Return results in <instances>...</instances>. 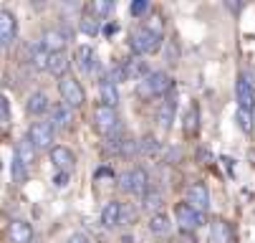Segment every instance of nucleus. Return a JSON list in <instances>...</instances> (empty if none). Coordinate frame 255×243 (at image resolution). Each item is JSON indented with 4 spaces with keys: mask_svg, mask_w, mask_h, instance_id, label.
Here are the masks:
<instances>
[{
    "mask_svg": "<svg viewBox=\"0 0 255 243\" xmlns=\"http://www.w3.org/2000/svg\"><path fill=\"white\" fill-rule=\"evenodd\" d=\"M162 43H164V36H159V33L149 30L147 25H141V28L131 30V36H129V46H131L134 56H141V58L157 53V51L162 48Z\"/></svg>",
    "mask_w": 255,
    "mask_h": 243,
    "instance_id": "1",
    "label": "nucleus"
},
{
    "mask_svg": "<svg viewBox=\"0 0 255 243\" xmlns=\"http://www.w3.org/2000/svg\"><path fill=\"white\" fill-rule=\"evenodd\" d=\"M172 86H174V81H172L169 74H164V71H152L147 79H141V81L136 84V94H139L144 101H149V99H159V96L169 94Z\"/></svg>",
    "mask_w": 255,
    "mask_h": 243,
    "instance_id": "2",
    "label": "nucleus"
},
{
    "mask_svg": "<svg viewBox=\"0 0 255 243\" xmlns=\"http://www.w3.org/2000/svg\"><path fill=\"white\" fill-rule=\"evenodd\" d=\"M119 188L124 193H131V195H147L149 193V172L144 167H134L129 172H124V175L119 178Z\"/></svg>",
    "mask_w": 255,
    "mask_h": 243,
    "instance_id": "3",
    "label": "nucleus"
},
{
    "mask_svg": "<svg viewBox=\"0 0 255 243\" xmlns=\"http://www.w3.org/2000/svg\"><path fill=\"white\" fill-rule=\"evenodd\" d=\"M58 91H61V99L68 109H79L84 107V101H86V94L81 89V84L76 79H71V76H63L58 81Z\"/></svg>",
    "mask_w": 255,
    "mask_h": 243,
    "instance_id": "4",
    "label": "nucleus"
},
{
    "mask_svg": "<svg viewBox=\"0 0 255 243\" xmlns=\"http://www.w3.org/2000/svg\"><path fill=\"white\" fill-rule=\"evenodd\" d=\"M174 218H177L179 228H182V231H187V233L197 231V228L205 223V213H200L197 208H192L190 203H177V208H174Z\"/></svg>",
    "mask_w": 255,
    "mask_h": 243,
    "instance_id": "5",
    "label": "nucleus"
},
{
    "mask_svg": "<svg viewBox=\"0 0 255 243\" xmlns=\"http://www.w3.org/2000/svg\"><path fill=\"white\" fill-rule=\"evenodd\" d=\"M28 140L35 150H53V124L51 122H33L28 129Z\"/></svg>",
    "mask_w": 255,
    "mask_h": 243,
    "instance_id": "6",
    "label": "nucleus"
},
{
    "mask_svg": "<svg viewBox=\"0 0 255 243\" xmlns=\"http://www.w3.org/2000/svg\"><path fill=\"white\" fill-rule=\"evenodd\" d=\"M94 122H96V129L104 134V137H112L119 132V114L117 109L112 107H104V104H99L96 112H94Z\"/></svg>",
    "mask_w": 255,
    "mask_h": 243,
    "instance_id": "7",
    "label": "nucleus"
},
{
    "mask_svg": "<svg viewBox=\"0 0 255 243\" xmlns=\"http://www.w3.org/2000/svg\"><path fill=\"white\" fill-rule=\"evenodd\" d=\"M18 36V20L10 10H0V46L10 48Z\"/></svg>",
    "mask_w": 255,
    "mask_h": 243,
    "instance_id": "8",
    "label": "nucleus"
},
{
    "mask_svg": "<svg viewBox=\"0 0 255 243\" xmlns=\"http://www.w3.org/2000/svg\"><path fill=\"white\" fill-rule=\"evenodd\" d=\"M66 41H71V30H68V28H63V25L43 30V38H41V43H43V46H46L51 53H56V51H63Z\"/></svg>",
    "mask_w": 255,
    "mask_h": 243,
    "instance_id": "9",
    "label": "nucleus"
},
{
    "mask_svg": "<svg viewBox=\"0 0 255 243\" xmlns=\"http://www.w3.org/2000/svg\"><path fill=\"white\" fill-rule=\"evenodd\" d=\"M187 203L192 208H197L200 213H207L210 211V190L205 183H192L187 188Z\"/></svg>",
    "mask_w": 255,
    "mask_h": 243,
    "instance_id": "10",
    "label": "nucleus"
},
{
    "mask_svg": "<svg viewBox=\"0 0 255 243\" xmlns=\"http://www.w3.org/2000/svg\"><path fill=\"white\" fill-rule=\"evenodd\" d=\"M104 150L112 152V155H131V152L139 150V145H134L131 140H127L122 132H117V134H112V137H106Z\"/></svg>",
    "mask_w": 255,
    "mask_h": 243,
    "instance_id": "11",
    "label": "nucleus"
},
{
    "mask_svg": "<svg viewBox=\"0 0 255 243\" xmlns=\"http://www.w3.org/2000/svg\"><path fill=\"white\" fill-rule=\"evenodd\" d=\"M235 96H238V107L253 109V104H255V89H253V84L248 81L245 74H240L238 81H235Z\"/></svg>",
    "mask_w": 255,
    "mask_h": 243,
    "instance_id": "12",
    "label": "nucleus"
},
{
    "mask_svg": "<svg viewBox=\"0 0 255 243\" xmlns=\"http://www.w3.org/2000/svg\"><path fill=\"white\" fill-rule=\"evenodd\" d=\"M122 221H124V205L117 203V200H109L101 208V223H104V228H117Z\"/></svg>",
    "mask_w": 255,
    "mask_h": 243,
    "instance_id": "13",
    "label": "nucleus"
},
{
    "mask_svg": "<svg viewBox=\"0 0 255 243\" xmlns=\"http://www.w3.org/2000/svg\"><path fill=\"white\" fill-rule=\"evenodd\" d=\"M122 66H124V71H127V79H131V81H141V79H147L152 71H147V61H144L141 56H129V58H124L122 61Z\"/></svg>",
    "mask_w": 255,
    "mask_h": 243,
    "instance_id": "14",
    "label": "nucleus"
},
{
    "mask_svg": "<svg viewBox=\"0 0 255 243\" xmlns=\"http://www.w3.org/2000/svg\"><path fill=\"white\" fill-rule=\"evenodd\" d=\"M74 61H76V68H79L81 74H91L94 68L99 66L96 53H94V48H91V46H79V48H76V53H74Z\"/></svg>",
    "mask_w": 255,
    "mask_h": 243,
    "instance_id": "15",
    "label": "nucleus"
},
{
    "mask_svg": "<svg viewBox=\"0 0 255 243\" xmlns=\"http://www.w3.org/2000/svg\"><path fill=\"white\" fill-rule=\"evenodd\" d=\"M10 243H30L33 241V226L28 221H13L8 228Z\"/></svg>",
    "mask_w": 255,
    "mask_h": 243,
    "instance_id": "16",
    "label": "nucleus"
},
{
    "mask_svg": "<svg viewBox=\"0 0 255 243\" xmlns=\"http://www.w3.org/2000/svg\"><path fill=\"white\" fill-rule=\"evenodd\" d=\"M174 114H177V101L169 96V99H164V101L159 104V109H157V124H159L164 132H167V129H172Z\"/></svg>",
    "mask_w": 255,
    "mask_h": 243,
    "instance_id": "17",
    "label": "nucleus"
},
{
    "mask_svg": "<svg viewBox=\"0 0 255 243\" xmlns=\"http://www.w3.org/2000/svg\"><path fill=\"white\" fill-rule=\"evenodd\" d=\"M28 61L30 66L35 68V71H48V61H51V51L43 46V43H33L30 46V53H28Z\"/></svg>",
    "mask_w": 255,
    "mask_h": 243,
    "instance_id": "18",
    "label": "nucleus"
},
{
    "mask_svg": "<svg viewBox=\"0 0 255 243\" xmlns=\"http://www.w3.org/2000/svg\"><path fill=\"white\" fill-rule=\"evenodd\" d=\"M51 162H53V165H56L58 170L68 172L71 167H74L76 157H74V152H71L68 147H63V145H56V147L51 150Z\"/></svg>",
    "mask_w": 255,
    "mask_h": 243,
    "instance_id": "19",
    "label": "nucleus"
},
{
    "mask_svg": "<svg viewBox=\"0 0 255 243\" xmlns=\"http://www.w3.org/2000/svg\"><path fill=\"white\" fill-rule=\"evenodd\" d=\"M25 109H28V114H33V117H43V114L51 109V104H48V96H46V91H33V94L28 96Z\"/></svg>",
    "mask_w": 255,
    "mask_h": 243,
    "instance_id": "20",
    "label": "nucleus"
},
{
    "mask_svg": "<svg viewBox=\"0 0 255 243\" xmlns=\"http://www.w3.org/2000/svg\"><path fill=\"white\" fill-rule=\"evenodd\" d=\"M210 238L215 243H235V233H233V226L228 221H212L210 226Z\"/></svg>",
    "mask_w": 255,
    "mask_h": 243,
    "instance_id": "21",
    "label": "nucleus"
},
{
    "mask_svg": "<svg viewBox=\"0 0 255 243\" xmlns=\"http://www.w3.org/2000/svg\"><path fill=\"white\" fill-rule=\"evenodd\" d=\"M71 122H74V114H71V109L66 107V104H56V107L51 109V124L53 129H68Z\"/></svg>",
    "mask_w": 255,
    "mask_h": 243,
    "instance_id": "22",
    "label": "nucleus"
},
{
    "mask_svg": "<svg viewBox=\"0 0 255 243\" xmlns=\"http://www.w3.org/2000/svg\"><path fill=\"white\" fill-rule=\"evenodd\" d=\"M99 96H101V104H104V107L117 109V104H119V89H117V84L101 79V81H99Z\"/></svg>",
    "mask_w": 255,
    "mask_h": 243,
    "instance_id": "23",
    "label": "nucleus"
},
{
    "mask_svg": "<svg viewBox=\"0 0 255 243\" xmlns=\"http://www.w3.org/2000/svg\"><path fill=\"white\" fill-rule=\"evenodd\" d=\"M68 66H71V61H68L66 51H56V53H51V61H48V74L63 79L66 71H68Z\"/></svg>",
    "mask_w": 255,
    "mask_h": 243,
    "instance_id": "24",
    "label": "nucleus"
},
{
    "mask_svg": "<svg viewBox=\"0 0 255 243\" xmlns=\"http://www.w3.org/2000/svg\"><path fill=\"white\" fill-rule=\"evenodd\" d=\"M197 129H200V107L192 101L187 107V112H185V119H182V132H185V134H195Z\"/></svg>",
    "mask_w": 255,
    "mask_h": 243,
    "instance_id": "25",
    "label": "nucleus"
},
{
    "mask_svg": "<svg viewBox=\"0 0 255 243\" xmlns=\"http://www.w3.org/2000/svg\"><path fill=\"white\" fill-rule=\"evenodd\" d=\"M35 152H38V150H35L33 147V142L28 140V137H25V140H20L18 145H15V152H13V157H18V160H23L28 167L35 162Z\"/></svg>",
    "mask_w": 255,
    "mask_h": 243,
    "instance_id": "26",
    "label": "nucleus"
},
{
    "mask_svg": "<svg viewBox=\"0 0 255 243\" xmlns=\"http://www.w3.org/2000/svg\"><path fill=\"white\" fill-rule=\"evenodd\" d=\"M139 152L147 155V157H157L162 152V142L157 140L154 134H144L141 140H139Z\"/></svg>",
    "mask_w": 255,
    "mask_h": 243,
    "instance_id": "27",
    "label": "nucleus"
},
{
    "mask_svg": "<svg viewBox=\"0 0 255 243\" xmlns=\"http://www.w3.org/2000/svg\"><path fill=\"white\" fill-rule=\"evenodd\" d=\"M162 200H164V195H162L159 190H149L147 195L141 198V208H144V211H149L152 216H157V213H162V211H159Z\"/></svg>",
    "mask_w": 255,
    "mask_h": 243,
    "instance_id": "28",
    "label": "nucleus"
},
{
    "mask_svg": "<svg viewBox=\"0 0 255 243\" xmlns=\"http://www.w3.org/2000/svg\"><path fill=\"white\" fill-rule=\"evenodd\" d=\"M149 231L157 233V236H167V233L172 231V221H169V216H167V213H157V216H152V218H149Z\"/></svg>",
    "mask_w": 255,
    "mask_h": 243,
    "instance_id": "29",
    "label": "nucleus"
},
{
    "mask_svg": "<svg viewBox=\"0 0 255 243\" xmlns=\"http://www.w3.org/2000/svg\"><path fill=\"white\" fill-rule=\"evenodd\" d=\"M235 119H238V127H240L243 132H250V129H253V122H255V114H253V109L238 107V112H235Z\"/></svg>",
    "mask_w": 255,
    "mask_h": 243,
    "instance_id": "30",
    "label": "nucleus"
},
{
    "mask_svg": "<svg viewBox=\"0 0 255 243\" xmlns=\"http://www.w3.org/2000/svg\"><path fill=\"white\" fill-rule=\"evenodd\" d=\"M10 172H13V183H25L28 180V165L23 160H18V157H13Z\"/></svg>",
    "mask_w": 255,
    "mask_h": 243,
    "instance_id": "31",
    "label": "nucleus"
},
{
    "mask_svg": "<svg viewBox=\"0 0 255 243\" xmlns=\"http://www.w3.org/2000/svg\"><path fill=\"white\" fill-rule=\"evenodd\" d=\"M89 10H91L94 15H99V18H106V15H112L114 3H112V0H96V3L89 5Z\"/></svg>",
    "mask_w": 255,
    "mask_h": 243,
    "instance_id": "32",
    "label": "nucleus"
},
{
    "mask_svg": "<svg viewBox=\"0 0 255 243\" xmlns=\"http://www.w3.org/2000/svg\"><path fill=\"white\" fill-rule=\"evenodd\" d=\"M79 28H81V33H86V36H99V30H101L96 18H81Z\"/></svg>",
    "mask_w": 255,
    "mask_h": 243,
    "instance_id": "33",
    "label": "nucleus"
},
{
    "mask_svg": "<svg viewBox=\"0 0 255 243\" xmlns=\"http://www.w3.org/2000/svg\"><path fill=\"white\" fill-rule=\"evenodd\" d=\"M149 10H152V5L147 3V0H134V3H131V15L134 18H144Z\"/></svg>",
    "mask_w": 255,
    "mask_h": 243,
    "instance_id": "34",
    "label": "nucleus"
},
{
    "mask_svg": "<svg viewBox=\"0 0 255 243\" xmlns=\"http://www.w3.org/2000/svg\"><path fill=\"white\" fill-rule=\"evenodd\" d=\"M0 124H3V127L10 124V99L8 96L0 99Z\"/></svg>",
    "mask_w": 255,
    "mask_h": 243,
    "instance_id": "35",
    "label": "nucleus"
},
{
    "mask_svg": "<svg viewBox=\"0 0 255 243\" xmlns=\"http://www.w3.org/2000/svg\"><path fill=\"white\" fill-rule=\"evenodd\" d=\"M197 160L205 162V165H210V162H212V152H210L207 147H197Z\"/></svg>",
    "mask_w": 255,
    "mask_h": 243,
    "instance_id": "36",
    "label": "nucleus"
},
{
    "mask_svg": "<svg viewBox=\"0 0 255 243\" xmlns=\"http://www.w3.org/2000/svg\"><path fill=\"white\" fill-rule=\"evenodd\" d=\"M53 183H56V188H66L68 185V172H58L53 178Z\"/></svg>",
    "mask_w": 255,
    "mask_h": 243,
    "instance_id": "37",
    "label": "nucleus"
},
{
    "mask_svg": "<svg viewBox=\"0 0 255 243\" xmlns=\"http://www.w3.org/2000/svg\"><path fill=\"white\" fill-rule=\"evenodd\" d=\"M66 243H89V238H86L84 233H74V236H68Z\"/></svg>",
    "mask_w": 255,
    "mask_h": 243,
    "instance_id": "38",
    "label": "nucleus"
},
{
    "mask_svg": "<svg viewBox=\"0 0 255 243\" xmlns=\"http://www.w3.org/2000/svg\"><path fill=\"white\" fill-rule=\"evenodd\" d=\"M177 56H179L177 46H174V43H169V63H177Z\"/></svg>",
    "mask_w": 255,
    "mask_h": 243,
    "instance_id": "39",
    "label": "nucleus"
},
{
    "mask_svg": "<svg viewBox=\"0 0 255 243\" xmlns=\"http://www.w3.org/2000/svg\"><path fill=\"white\" fill-rule=\"evenodd\" d=\"M179 243H195L192 233H187V231H182V236H179Z\"/></svg>",
    "mask_w": 255,
    "mask_h": 243,
    "instance_id": "40",
    "label": "nucleus"
},
{
    "mask_svg": "<svg viewBox=\"0 0 255 243\" xmlns=\"http://www.w3.org/2000/svg\"><path fill=\"white\" fill-rule=\"evenodd\" d=\"M225 5H228V8L233 10V13H238V10L243 8V3H225Z\"/></svg>",
    "mask_w": 255,
    "mask_h": 243,
    "instance_id": "41",
    "label": "nucleus"
}]
</instances>
